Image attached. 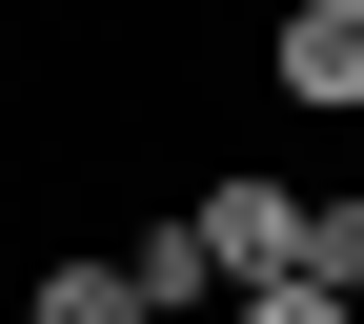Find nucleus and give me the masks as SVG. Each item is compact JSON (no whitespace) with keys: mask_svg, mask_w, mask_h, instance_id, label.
<instances>
[{"mask_svg":"<svg viewBox=\"0 0 364 324\" xmlns=\"http://www.w3.org/2000/svg\"><path fill=\"white\" fill-rule=\"evenodd\" d=\"M304 284H324V304H364V203H304Z\"/></svg>","mask_w":364,"mask_h":324,"instance_id":"obj_5","label":"nucleus"},{"mask_svg":"<svg viewBox=\"0 0 364 324\" xmlns=\"http://www.w3.org/2000/svg\"><path fill=\"white\" fill-rule=\"evenodd\" d=\"M21 324H162V304L122 284V263H41V304H21Z\"/></svg>","mask_w":364,"mask_h":324,"instance_id":"obj_4","label":"nucleus"},{"mask_svg":"<svg viewBox=\"0 0 364 324\" xmlns=\"http://www.w3.org/2000/svg\"><path fill=\"white\" fill-rule=\"evenodd\" d=\"M122 284L182 324V304H223V263H203V223H142V244H122Z\"/></svg>","mask_w":364,"mask_h":324,"instance_id":"obj_3","label":"nucleus"},{"mask_svg":"<svg viewBox=\"0 0 364 324\" xmlns=\"http://www.w3.org/2000/svg\"><path fill=\"white\" fill-rule=\"evenodd\" d=\"M263 61H284V102H364V0H304Z\"/></svg>","mask_w":364,"mask_h":324,"instance_id":"obj_2","label":"nucleus"},{"mask_svg":"<svg viewBox=\"0 0 364 324\" xmlns=\"http://www.w3.org/2000/svg\"><path fill=\"white\" fill-rule=\"evenodd\" d=\"M243 324H364V304H324V284H243Z\"/></svg>","mask_w":364,"mask_h":324,"instance_id":"obj_6","label":"nucleus"},{"mask_svg":"<svg viewBox=\"0 0 364 324\" xmlns=\"http://www.w3.org/2000/svg\"><path fill=\"white\" fill-rule=\"evenodd\" d=\"M182 223H203V263H223V304H243V284H304V203H284V182H203Z\"/></svg>","mask_w":364,"mask_h":324,"instance_id":"obj_1","label":"nucleus"}]
</instances>
